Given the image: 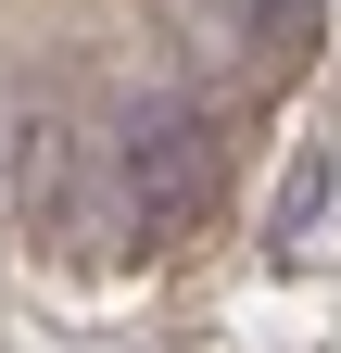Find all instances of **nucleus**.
Segmentation results:
<instances>
[{"label": "nucleus", "instance_id": "nucleus-1", "mask_svg": "<svg viewBox=\"0 0 341 353\" xmlns=\"http://www.w3.org/2000/svg\"><path fill=\"white\" fill-rule=\"evenodd\" d=\"M215 176H228V126L202 114V101H152V114H126V139H114V214H126V252L177 240L190 214L215 202Z\"/></svg>", "mask_w": 341, "mask_h": 353}, {"label": "nucleus", "instance_id": "nucleus-2", "mask_svg": "<svg viewBox=\"0 0 341 353\" xmlns=\"http://www.w3.org/2000/svg\"><path fill=\"white\" fill-rule=\"evenodd\" d=\"M316 13H329V0H240V38H266V51L291 63V51L316 38Z\"/></svg>", "mask_w": 341, "mask_h": 353}]
</instances>
